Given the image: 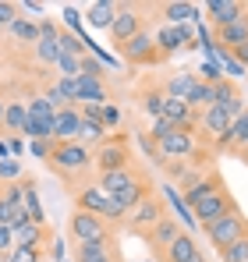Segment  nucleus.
Segmentation results:
<instances>
[{"label": "nucleus", "instance_id": "obj_8", "mask_svg": "<svg viewBox=\"0 0 248 262\" xmlns=\"http://www.w3.org/2000/svg\"><path fill=\"white\" fill-rule=\"evenodd\" d=\"M71 237L78 241V245H96V241H110V227H107V220L92 216V213H75L71 216Z\"/></svg>", "mask_w": 248, "mask_h": 262}, {"label": "nucleus", "instance_id": "obj_34", "mask_svg": "<svg viewBox=\"0 0 248 262\" xmlns=\"http://www.w3.org/2000/svg\"><path fill=\"white\" fill-rule=\"evenodd\" d=\"M188 106H192V110H199V106H202V110H209V106H213V85L199 82V85L192 89V96H188Z\"/></svg>", "mask_w": 248, "mask_h": 262}, {"label": "nucleus", "instance_id": "obj_4", "mask_svg": "<svg viewBox=\"0 0 248 262\" xmlns=\"http://www.w3.org/2000/svg\"><path fill=\"white\" fill-rule=\"evenodd\" d=\"M92 160H96V170H99V174L128 170V167H131V152H128V142H124V138H103Z\"/></svg>", "mask_w": 248, "mask_h": 262}, {"label": "nucleus", "instance_id": "obj_19", "mask_svg": "<svg viewBox=\"0 0 248 262\" xmlns=\"http://www.w3.org/2000/svg\"><path fill=\"white\" fill-rule=\"evenodd\" d=\"M213 106H223L231 117H238V114H245V103H241V96H238V89H234V82H216L213 85Z\"/></svg>", "mask_w": 248, "mask_h": 262}, {"label": "nucleus", "instance_id": "obj_45", "mask_svg": "<svg viewBox=\"0 0 248 262\" xmlns=\"http://www.w3.org/2000/svg\"><path fill=\"white\" fill-rule=\"evenodd\" d=\"M99 121H103V128H117V124H121V114H117V106H110V103H107V106L99 110Z\"/></svg>", "mask_w": 248, "mask_h": 262}, {"label": "nucleus", "instance_id": "obj_54", "mask_svg": "<svg viewBox=\"0 0 248 262\" xmlns=\"http://www.w3.org/2000/svg\"><path fill=\"white\" fill-rule=\"evenodd\" d=\"M4 114H7V103L0 99V128H4Z\"/></svg>", "mask_w": 248, "mask_h": 262}, {"label": "nucleus", "instance_id": "obj_25", "mask_svg": "<svg viewBox=\"0 0 248 262\" xmlns=\"http://www.w3.org/2000/svg\"><path fill=\"white\" fill-rule=\"evenodd\" d=\"M220 145H238V149H248V110H245V114H238V117L231 121V128H227L223 138H220Z\"/></svg>", "mask_w": 248, "mask_h": 262}, {"label": "nucleus", "instance_id": "obj_51", "mask_svg": "<svg viewBox=\"0 0 248 262\" xmlns=\"http://www.w3.org/2000/svg\"><path fill=\"white\" fill-rule=\"evenodd\" d=\"M7 149H11V152H22V149H25V142H22V135H14V138H11V145H7Z\"/></svg>", "mask_w": 248, "mask_h": 262}, {"label": "nucleus", "instance_id": "obj_21", "mask_svg": "<svg viewBox=\"0 0 248 262\" xmlns=\"http://www.w3.org/2000/svg\"><path fill=\"white\" fill-rule=\"evenodd\" d=\"M216 188H223V184H220V177H195L192 184H184V195H181V199H184V206H188V209H195L209 191H216Z\"/></svg>", "mask_w": 248, "mask_h": 262}, {"label": "nucleus", "instance_id": "obj_40", "mask_svg": "<svg viewBox=\"0 0 248 262\" xmlns=\"http://www.w3.org/2000/svg\"><path fill=\"white\" fill-rule=\"evenodd\" d=\"M29 114H32V117H43V121H53V117H57V106H53L50 99H32V103H29Z\"/></svg>", "mask_w": 248, "mask_h": 262}, {"label": "nucleus", "instance_id": "obj_9", "mask_svg": "<svg viewBox=\"0 0 248 262\" xmlns=\"http://www.w3.org/2000/svg\"><path fill=\"white\" fill-rule=\"evenodd\" d=\"M163 216H167V213H163V202H160V195H153V191H149V195H146V199H142V202H138L131 213H128V227H131V230H142V234H149V230H153V227H156V223H160Z\"/></svg>", "mask_w": 248, "mask_h": 262}, {"label": "nucleus", "instance_id": "obj_42", "mask_svg": "<svg viewBox=\"0 0 248 262\" xmlns=\"http://www.w3.org/2000/svg\"><path fill=\"white\" fill-rule=\"evenodd\" d=\"M29 152L39 156V160H50V152H53V138H36V142H29Z\"/></svg>", "mask_w": 248, "mask_h": 262}, {"label": "nucleus", "instance_id": "obj_29", "mask_svg": "<svg viewBox=\"0 0 248 262\" xmlns=\"http://www.w3.org/2000/svg\"><path fill=\"white\" fill-rule=\"evenodd\" d=\"M29 220V213H25V206H14V202H7V199H0V227H22Z\"/></svg>", "mask_w": 248, "mask_h": 262}, {"label": "nucleus", "instance_id": "obj_2", "mask_svg": "<svg viewBox=\"0 0 248 262\" xmlns=\"http://www.w3.org/2000/svg\"><path fill=\"white\" fill-rule=\"evenodd\" d=\"M46 163L60 177H75V174H85L92 167V152L82 142H53V152H50Z\"/></svg>", "mask_w": 248, "mask_h": 262}, {"label": "nucleus", "instance_id": "obj_35", "mask_svg": "<svg viewBox=\"0 0 248 262\" xmlns=\"http://www.w3.org/2000/svg\"><path fill=\"white\" fill-rule=\"evenodd\" d=\"M220 262H248V237L234 241V245H227V248L220 252Z\"/></svg>", "mask_w": 248, "mask_h": 262}, {"label": "nucleus", "instance_id": "obj_56", "mask_svg": "<svg viewBox=\"0 0 248 262\" xmlns=\"http://www.w3.org/2000/svg\"><path fill=\"white\" fill-rule=\"evenodd\" d=\"M195 262H206V255H199V259H195Z\"/></svg>", "mask_w": 248, "mask_h": 262}, {"label": "nucleus", "instance_id": "obj_37", "mask_svg": "<svg viewBox=\"0 0 248 262\" xmlns=\"http://www.w3.org/2000/svg\"><path fill=\"white\" fill-rule=\"evenodd\" d=\"M57 68H60V78H78V75H82V57L60 53V57H57Z\"/></svg>", "mask_w": 248, "mask_h": 262}, {"label": "nucleus", "instance_id": "obj_31", "mask_svg": "<svg viewBox=\"0 0 248 262\" xmlns=\"http://www.w3.org/2000/svg\"><path fill=\"white\" fill-rule=\"evenodd\" d=\"M7 32H11L14 39H22V43H39V25H32L29 18H14V21L7 25Z\"/></svg>", "mask_w": 248, "mask_h": 262}, {"label": "nucleus", "instance_id": "obj_1", "mask_svg": "<svg viewBox=\"0 0 248 262\" xmlns=\"http://www.w3.org/2000/svg\"><path fill=\"white\" fill-rule=\"evenodd\" d=\"M96 188H103L117 206H121L124 213H131L146 195H149V184H146V177L135 174L131 167L128 170H114V174H99V184Z\"/></svg>", "mask_w": 248, "mask_h": 262}, {"label": "nucleus", "instance_id": "obj_17", "mask_svg": "<svg viewBox=\"0 0 248 262\" xmlns=\"http://www.w3.org/2000/svg\"><path fill=\"white\" fill-rule=\"evenodd\" d=\"M216 43H220V50H227V53H238L248 43V14L238 18V21H231V25H223V29H216Z\"/></svg>", "mask_w": 248, "mask_h": 262}, {"label": "nucleus", "instance_id": "obj_15", "mask_svg": "<svg viewBox=\"0 0 248 262\" xmlns=\"http://www.w3.org/2000/svg\"><path fill=\"white\" fill-rule=\"evenodd\" d=\"M117 7H121V4H114V0H92V4L85 7V25L96 29V32H110V25H114V18H117Z\"/></svg>", "mask_w": 248, "mask_h": 262}, {"label": "nucleus", "instance_id": "obj_20", "mask_svg": "<svg viewBox=\"0 0 248 262\" xmlns=\"http://www.w3.org/2000/svg\"><path fill=\"white\" fill-rule=\"evenodd\" d=\"M199 255H202V252H199L195 237H192L188 230H181V237H177V241L163 252V262H195Z\"/></svg>", "mask_w": 248, "mask_h": 262}, {"label": "nucleus", "instance_id": "obj_23", "mask_svg": "<svg viewBox=\"0 0 248 262\" xmlns=\"http://www.w3.org/2000/svg\"><path fill=\"white\" fill-rule=\"evenodd\" d=\"M199 85V78L192 75V71H181V75H170L163 85V96H170V99H184L188 103V96H192V89Z\"/></svg>", "mask_w": 248, "mask_h": 262}, {"label": "nucleus", "instance_id": "obj_44", "mask_svg": "<svg viewBox=\"0 0 248 262\" xmlns=\"http://www.w3.org/2000/svg\"><path fill=\"white\" fill-rule=\"evenodd\" d=\"M82 75H92V78H103V64L92 57V53H85L82 57Z\"/></svg>", "mask_w": 248, "mask_h": 262}, {"label": "nucleus", "instance_id": "obj_26", "mask_svg": "<svg viewBox=\"0 0 248 262\" xmlns=\"http://www.w3.org/2000/svg\"><path fill=\"white\" fill-rule=\"evenodd\" d=\"M163 18H167V25H188L192 18H199V7L195 4H181V0H174V4H167L163 7Z\"/></svg>", "mask_w": 248, "mask_h": 262}, {"label": "nucleus", "instance_id": "obj_13", "mask_svg": "<svg viewBox=\"0 0 248 262\" xmlns=\"http://www.w3.org/2000/svg\"><path fill=\"white\" fill-rule=\"evenodd\" d=\"M78 131H82L78 106H60L53 117V142H78Z\"/></svg>", "mask_w": 248, "mask_h": 262}, {"label": "nucleus", "instance_id": "obj_46", "mask_svg": "<svg viewBox=\"0 0 248 262\" xmlns=\"http://www.w3.org/2000/svg\"><path fill=\"white\" fill-rule=\"evenodd\" d=\"M11 252H14V230L0 227V255H11Z\"/></svg>", "mask_w": 248, "mask_h": 262}, {"label": "nucleus", "instance_id": "obj_10", "mask_svg": "<svg viewBox=\"0 0 248 262\" xmlns=\"http://www.w3.org/2000/svg\"><path fill=\"white\" fill-rule=\"evenodd\" d=\"M156 149H160V160L163 156H170V160H188V156H195V138H192V131L174 128L170 135H163L156 142Z\"/></svg>", "mask_w": 248, "mask_h": 262}, {"label": "nucleus", "instance_id": "obj_12", "mask_svg": "<svg viewBox=\"0 0 248 262\" xmlns=\"http://www.w3.org/2000/svg\"><path fill=\"white\" fill-rule=\"evenodd\" d=\"M153 39H156L160 57H170V53H177L181 46H192L195 32H192V25H163V29H160Z\"/></svg>", "mask_w": 248, "mask_h": 262}, {"label": "nucleus", "instance_id": "obj_39", "mask_svg": "<svg viewBox=\"0 0 248 262\" xmlns=\"http://www.w3.org/2000/svg\"><path fill=\"white\" fill-rule=\"evenodd\" d=\"M163 103H167V96H163V92H156V89H153V92H146V99H142V106L153 114V121H156V117H163Z\"/></svg>", "mask_w": 248, "mask_h": 262}, {"label": "nucleus", "instance_id": "obj_6", "mask_svg": "<svg viewBox=\"0 0 248 262\" xmlns=\"http://www.w3.org/2000/svg\"><path fill=\"white\" fill-rule=\"evenodd\" d=\"M238 206H234V199H231V191L227 188H216V191H209L206 199L192 209V216L199 227H209V223H216L220 216H227V213H234Z\"/></svg>", "mask_w": 248, "mask_h": 262}, {"label": "nucleus", "instance_id": "obj_53", "mask_svg": "<svg viewBox=\"0 0 248 262\" xmlns=\"http://www.w3.org/2000/svg\"><path fill=\"white\" fill-rule=\"evenodd\" d=\"M0 160H11V149H7V142H0Z\"/></svg>", "mask_w": 248, "mask_h": 262}, {"label": "nucleus", "instance_id": "obj_28", "mask_svg": "<svg viewBox=\"0 0 248 262\" xmlns=\"http://www.w3.org/2000/svg\"><path fill=\"white\" fill-rule=\"evenodd\" d=\"M39 223L25 220L22 227H14V248H39Z\"/></svg>", "mask_w": 248, "mask_h": 262}, {"label": "nucleus", "instance_id": "obj_43", "mask_svg": "<svg viewBox=\"0 0 248 262\" xmlns=\"http://www.w3.org/2000/svg\"><path fill=\"white\" fill-rule=\"evenodd\" d=\"M14 18H18V4H11V0H0V29H7Z\"/></svg>", "mask_w": 248, "mask_h": 262}, {"label": "nucleus", "instance_id": "obj_33", "mask_svg": "<svg viewBox=\"0 0 248 262\" xmlns=\"http://www.w3.org/2000/svg\"><path fill=\"white\" fill-rule=\"evenodd\" d=\"M53 92L60 96V103H68V106H78V78H60Z\"/></svg>", "mask_w": 248, "mask_h": 262}, {"label": "nucleus", "instance_id": "obj_48", "mask_svg": "<svg viewBox=\"0 0 248 262\" xmlns=\"http://www.w3.org/2000/svg\"><path fill=\"white\" fill-rule=\"evenodd\" d=\"M64 25L75 29V36H78V29H82V25H78V7H71V4L64 7Z\"/></svg>", "mask_w": 248, "mask_h": 262}, {"label": "nucleus", "instance_id": "obj_32", "mask_svg": "<svg viewBox=\"0 0 248 262\" xmlns=\"http://www.w3.org/2000/svg\"><path fill=\"white\" fill-rule=\"evenodd\" d=\"M57 46H60V53H68V57H85L89 50H85L82 36H75V32H64L60 29V39H57Z\"/></svg>", "mask_w": 248, "mask_h": 262}, {"label": "nucleus", "instance_id": "obj_52", "mask_svg": "<svg viewBox=\"0 0 248 262\" xmlns=\"http://www.w3.org/2000/svg\"><path fill=\"white\" fill-rule=\"evenodd\" d=\"M22 7H25V11H32V14H43V4H36V0H25Z\"/></svg>", "mask_w": 248, "mask_h": 262}, {"label": "nucleus", "instance_id": "obj_7", "mask_svg": "<svg viewBox=\"0 0 248 262\" xmlns=\"http://www.w3.org/2000/svg\"><path fill=\"white\" fill-rule=\"evenodd\" d=\"M117 50V57L128 60V64H156V60H163L160 57V50H156V39H153V32H138L135 39H128L124 46H114Z\"/></svg>", "mask_w": 248, "mask_h": 262}, {"label": "nucleus", "instance_id": "obj_47", "mask_svg": "<svg viewBox=\"0 0 248 262\" xmlns=\"http://www.w3.org/2000/svg\"><path fill=\"white\" fill-rule=\"evenodd\" d=\"M170 131H174V124H170L167 117H156V121H153V138H156V142H160L163 135H170Z\"/></svg>", "mask_w": 248, "mask_h": 262}, {"label": "nucleus", "instance_id": "obj_41", "mask_svg": "<svg viewBox=\"0 0 248 262\" xmlns=\"http://www.w3.org/2000/svg\"><path fill=\"white\" fill-rule=\"evenodd\" d=\"M4 262H43L39 248H14L11 255H4Z\"/></svg>", "mask_w": 248, "mask_h": 262}, {"label": "nucleus", "instance_id": "obj_24", "mask_svg": "<svg viewBox=\"0 0 248 262\" xmlns=\"http://www.w3.org/2000/svg\"><path fill=\"white\" fill-rule=\"evenodd\" d=\"M231 121H234V117H231V114H227L223 106H209L206 114H202V128H206L209 135L216 138V142H220V138L227 135V128H231Z\"/></svg>", "mask_w": 248, "mask_h": 262}, {"label": "nucleus", "instance_id": "obj_50", "mask_svg": "<svg viewBox=\"0 0 248 262\" xmlns=\"http://www.w3.org/2000/svg\"><path fill=\"white\" fill-rule=\"evenodd\" d=\"M231 57H238V64H241V68H248V43L241 46L238 53H231Z\"/></svg>", "mask_w": 248, "mask_h": 262}, {"label": "nucleus", "instance_id": "obj_27", "mask_svg": "<svg viewBox=\"0 0 248 262\" xmlns=\"http://www.w3.org/2000/svg\"><path fill=\"white\" fill-rule=\"evenodd\" d=\"M78 262H117L110 252V241H96V245H78Z\"/></svg>", "mask_w": 248, "mask_h": 262}, {"label": "nucleus", "instance_id": "obj_16", "mask_svg": "<svg viewBox=\"0 0 248 262\" xmlns=\"http://www.w3.org/2000/svg\"><path fill=\"white\" fill-rule=\"evenodd\" d=\"M206 14H209V21H213L216 29H223V25H231V21L245 18L248 7H245V4H238V0H209V4H206Z\"/></svg>", "mask_w": 248, "mask_h": 262}, {"label": "nucleus", "instance_id": "obj_5", "mask_svg": "<svg viewBox=\"0 0 248 262\" xmlns=\"http://www.w3.org/2000/svg\"><path fill=\"white\" fill-rule=\"evenodd\" d=\"M78 209H82V213H92V216H99V220H107V223L124 216L121 206H117V202H114V199H110L103 188H96V184L78 191Z\"/></svg>", "mask_w": 248, "mask_h": 262}, {"label": "nucleus", "instance_id": "obj_30", "mask_svg": "<svg viewBox=\"0 0 248 262\" xmlns=\"http://www.w3.org/2000/svg\"><path fill=\"white\" fill-rule=\"evenodd\" d=\"M25 121H29V106H22V103H7V114H4V128H11L14 135H22L25 131Z\"/></svg>", "mask_w": 248, "mask_h": 262}, {"label": "nucleus", "instance_id": "obj_38", "mask_svg": "<svg viewBox=\"0 0 248 262\" xmlns=\"http://www.w3.org/2000/svg\"><path fill=\"white\" fill-rule=\"evenodd\" d=\"M199 82H206V85L223 82V68L216 64V57H213V60H202V68H199Z\"/></svg>", "mask_w": 248, "mask_h": 262}, {"label": "nucleus", "instance_id": "obj_22", "mask_svg": "<svg viewBox=\"0 0 248 262\" xmlns=\"http://www.w3.org/2000/svg\"><path fill=\"white\" fill-rule=\"evenodd\" d=\"M78 103L107 106V89H103V78H92V75H78Z\"/></svg>", "mask_w": 248, "mask_h": 262}, {"label": "nucleus", "instance_id": "obj_11", "mask_svg": "<svg viewBox=\"0 0 248 262\" xmlns=\"http://www.w3.org/2000/svg\"><path fill=\"white\" fill-rule=\"evenodd\" d=\"M142 32V14L135 7H117V18L110 25V43L114 46H124L128 39H135Z\"/></svg>", "mask_w": 248, "mask_h": 262}, {"label": "nucleus", "instance_id": "obj_49", "mask_svg": "<svg viewBox=\"0 0 248 262\" xmlns=\"http://www.w3.org/2000/svg\"><path fill=\"white\" fill-rule=\"evenodd\" d=\"M0 177H4V181H14V177H18V163H14V160H0Z\"/></svg>", "mask_w": 248, "mask_h": 262}, {"label": "nucleus", "instance_id": "obj_55", "mask_svg": "<svg viewBox=\"0 0 248 262\" xmlns=\"http://www.w3.org/2000/svg\"><path fill=\"white\" fill-rule=\"evenodd\" d=\"M241 163H245V167H248V149H241Z\"/></svg>", "mask_w": 248, "mask_h": 262}, {"label": "nucleus", "instance_id": "obj_18", "mask_svg": "<svg viewBox=\"0 0 248 262\" xmlns=\"http://www.w3.org/2000/svg\"><path fill=\"white\" fill-rule=\"evenodd\" d=\"M60 29L53 25V21H39V43H36V53H39L43 64H57V57H60Z\"/></svg>", "mask_w": 248, "mask_h": 262}, {"label": "nucleus", "instance_id": "obj_14", "mask_svg": "<svg viewBox=\"0 0 248 262\" xmlns=\"http://www.w3.org/2000/svg\"><path fill=\"white\" fill-rule=\"evenodd\" d=\"M177 237H181V223H177L174 216H163L160 223H156V227H153V230H149V234H146L149 248H153L160 259H163V252L170 248V245H174V241H177Z\"/></svg>", "mask_w": 248, "mask_h": 262}, {"label": "nucleus", "instance_id": "obj_3", "mask_svg": "<svg viewBox=\"0 0 248 262\" xmlns=\"http://www.w3.org/2000/svg\"><path fill=\"white\" fill-rule=\"evenodd\" d=\"M209 237V245L216 248V252H223L227 245H234V241H241V237H248V220L241 209H234V213H227V216H220L216 223H209V227H202Z\"/></svg>", "mask_w": 248, "mask_h": 262}, {"label": "nucleus", "instance_id": "obj_36", "mask_svg": "<svg viewBox=\"0 0 248 262\" xmlns=\"http://www.w3.org/2000/svg\"><path fill=\"white\" fill-rule=\"evenodd\" d=\"M216 64L223 68V75H231V78H241V75H248L245 68L238 64V57H231L227 50H216Z\"/></svg>", "mask_w": 248, "mask_h": 262}]
</instances>
